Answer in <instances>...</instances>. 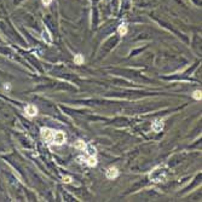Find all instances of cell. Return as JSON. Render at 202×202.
I'll return each instance as SVG.
<instances>
[{
  "instance_id": "cell-12",
  "label": "cell",
  "mask_w": 202,
  "mask_h": 202,
  "mask_svg": "<svg viewBox=\"0 0 202 202\" xmlns=\"http://www.w3.org/2000/svg\"><path fill=\"white\" fill-rule=\"evenodd\" d=\"M86 149L88 150V151H87V153H88V156H93V155H96V148L93 147V145L88 144L87 147H86Z\"/></svg>"
},
{
  "instance_id": "cell-3",
  "label": "cell",
  "mask_w": 202,
  "mask_h": 202,
  "mask_svg": "<svg viewBox=\"0 0 202 202\" xmlns=\"http://www.w3.org/2000/svg\"><path fill=\"white\" fill-rule=\"evenodd\" d=\"M67 140V137H65V133L62 132V131H54V134H53V140L52 143L54 145H62L64 144Z\"/></svg>"
},
{
  "instance_id": "cell-10",
  "label": "cell",
  "mask_w": 202,
  "mask_h": 202,
  "mask_svg": "<svg viewBox=\"0 0 202 202\" xmlns=\"http://www.w3.org/2000/svg\"><path fill=\"white\" fill-rule=\"evenodd\" d=\"M74 147H75L76 149H79V150H85V149H86V147H87V144H86L84 140L79 139V140H76V142H75Z\"/></svg>"
},
{
  "instance_id": "cell-5",
  "label": "cell",
  "mask_w": 202,
  "mask_h": 202,
  "mask_svg": "<svg viewBox=\"0 0 202 202\" xmlns=\"http://www.w3.org/2000/svg\"><path fill=\"white\" fill-rule=\"evenodd\" d=\"M107 178L108 179H115L119 177V171H117V168L116 167H109L108 170H107Z\"/></svg>"
},
{
  "instance_id": "cell-9",
  "label": "cell",
  "mask_w": 202,
  "mask_h": 202,
  "mask_svg": "<svg viewBox=\"0 0 202 202\" xmlns=\"http://www.w3.org/2000/svg\"><path fill=\"white\" fill-rule=\"evenodd\" d=\"M84 62H85V58H84V56H82V54L77 53V54H75V56H74V63H75V64L81 65V64H84Z\"/></svg>"
},
{
  "instance_id": "cell-14",
  "label": "cell",
  "mask_w": 202,
  "mask_h": 202,
  "mask_svg": "<svg viewBox=\"0 0 202 202\" xmlns=\"http://www.w3.org/2000/svg\"><path fill=\"white\" fill-rule=\"evenodd\" d=\"M62 181H63V183H65V184H69V183H72V177L70 175H65V177H63L62 178Z\"/></svg>"
},
{
  "instance_id": "cell-8",
  "label": "cell",
  "mask_w": 202,
  "mask_h": 202,
  "mask_svg": "<svg viewBox=\"0 0 202 202\" xmlns=\"http://www.w3.org/2000/svg\"><path fill=\"white\" fill-rule=\"evenodd\" d=\"M127 24L126 23H122V24H120L119 26V28H117V33L121 35V37H123V35H126L127 34Z\"/></svg>"
},
{
  "instance_id": "cell-13",
  "label": "cell",
  "mask_w": 202,
  "mask_h": 202,
  "mask_svg": "<svg viewBox=\"0 0 202 202\" xmlns=\"http://www.w3.org/2000/svg\"><path fill=\"white\" fill-rule=\"evenodd\" d=\"M202 92L200 91V90H197V91H195L194 93H193V98L194 99H196V100H201L202 99V95H201Z\"/></svg>"
},
{
  "instance_id": "cell-4",
  "label": "cell",
  "mask_w": 202,
  "mask_h": 202,
  "mask_svg": "<svg viewBox=\"0 0 202 202\" xmlns=\"http://www.w3.org/2000/svg\"><path fill=\"white\" fill-rule=\"evenodd\" d=\"M24 111H26V115L29 117H34L38 115V108L34 104H28L24 108Z\"/></svg>"
},
{
  "instance_id": "cell-6",
  "label": "cell",
  "mask_w": 202,
  "mask_h": 202,
  "mask_svg": "<svg viewBox=\"0 0 202 202\" xmlns=\"http://www.w3.org/2000/svg\"><path fill=\"white\" fill-rule=\"evenodd\" d=\"M151 130L154 132H161L163 130V121L162 120H155L151 125Z\"/></svg>"
},
{
  "instance_id": "cell-11",
  "label": "cell",
  "mask_w": 202,
  "mask_h": 202,
  "mask_svg": "<svg viewBox=\"0 0 202 202\" xmlns=\"http://www.w3.org/2000/svg\"><path fill=\"white\" fill-rule=\"evenodd\" d=\"M42 39L45 40V42H47V44H51L52 42V37H51V34L49 33V30H44L42 32Z\"/></svg>"
},
{
  "instance_id": "cell-15",
  "label": "cell",
  "mask_w": 202,
  "mask_h": 202,
  "mask_svg": "<svg viewBox=\"0 0 202 202\" xmlns=\"http://www.w3.org/2000/svg\"><path fill=\"white\" fill-rule=\"evenodd\" d=\"M51 3H52V0H42V4H44L45 6H49Z\"/></svg>"
},
{
  "instance_id": "cell-2",
  "label": "cell",
  "mask_w": 202,
  "mask_h": 202,
  "mask_svg": "<svg viewBox=\"0 0 202 202\" xmlns=\"http://www.w3.org/2000/svg\"><path fill=\"white\" fill-rule=\"evenodd\" d=\"M41 138L46 142L47 144H51L52 140H53V134H54V131L51 130V128H47V127H42L41 128Z\"/></svg>"
},
{
  "instance_id": "cell-1",
  "label": "cell",
  "mask_w": 202,
  "mask_h": 202,
  "mask_svg": "<svg viewBox=\"0 0 202 202\" xmlns=\"http://www.w3.org/2000/svg\"><path fill=\"white\" fill-rule=\"evenodd\" d=\"M167 172H168V168H167L166 165L156 166L154 170L150 172L149 179H150L153 183H161V182H165L166 178H167Z\"/></svg>"
},
{
  "instance_id": "cell-7",
  "label": "cell",
  "mask_w": 202,
  "mask_h": 202,
  "mask_svg": "<svg viewBox=\"0 0 202 202\" xmlns=\"http://www.w3.org/2000/svg\"><path fill=\"white\" fill-rule=\"evenodd\" d=\"M84 162H85L87 166H90V167H95V166H97V163H98L97 158H96L95 155H93V156H88L87 159L84 158Z\"/></svg>"
}]
</instances>
